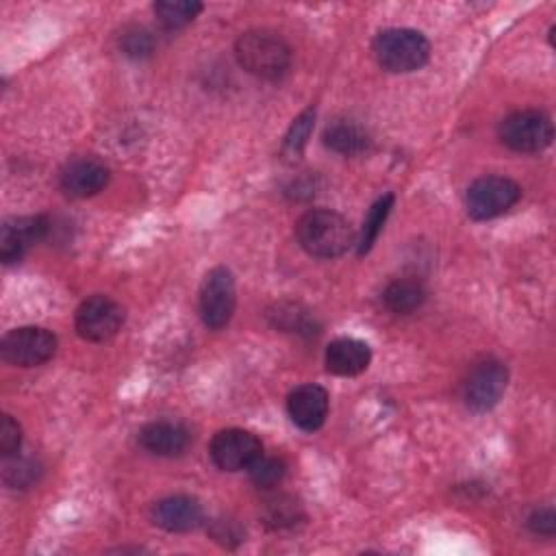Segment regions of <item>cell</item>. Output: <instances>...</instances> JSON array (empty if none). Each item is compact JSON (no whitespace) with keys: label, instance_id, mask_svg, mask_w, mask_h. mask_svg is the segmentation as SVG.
<instances>
[{"label":"cell","instance_id":"5b68a950","mask_svg":"<svg viewBox=\"0 0 556 556\" xmlns=\"http://www.w3.org/2000/svg\"><path fill=\"white\" fill-rule=\"evenodd\" d=\"M521 198V189L506 176H484L469 185L465 195L467 213L473 219H493L506 213Z\"/></svg>","mask_w":556,"mask_h":556},{"label":"cell","instance_id":"ba28073f","mask_svg":"<svg viewBox=\"0 0 556 556\" xmlns=\"http://www.w3.org/2000/svg\"><path fill=\"white\" fill-rule=\"evenodd\" d=\"M506 382H508V369L504 363L495 358L480 361L469 369L463 382V400L467 408L476 413L491 410L500 402L506 389Z\"/></svg>","mask_w":556,"mask_h":556},{"label":"cell","instance_id":"5bb4252c","mask_svg":"<svg viewBox=\"0 0 556 556\" xmlns=\"http://www.w3.org/2000/svg\"><path fill=\"white\" fill-rule=\"evenodd\" d=\"M152 519L159 528L167 532H189L195 530L202 519V504L191 495H169L154 504Z\"/></svg>","mask_w":556,"mask_h":556},{"label":"cell","instance_id":"8992f818","mask_svg":"<svg viewBox=\"0 0 556 556\" xmlns=\"http://www.w3.org/2000/svg\"><path fill=\"white\" fill-rule=\"evenodd\" d=\"M2 358L17 367H37L56 352V337L39 326H22L2 337Z\"/></svg>","mask_w":556,"mask_h":556},{"label":"cell","instance_id":"9c48e42d","mask_svg":"<svg viewBox=\"0 0 556 556\" xmlns=\"http://www.w3.org/2000/svg\"><path fill=\"white\" fill-rule=\"evenodd\" d=\"M74 321L85 341H109L124 324V308L109 295H91L80 302Z\"/></svg>","mask_w":556,"mask_h":556},{"label":"cell","instance_id":"7402d4cb","mask_svg":"<svg viewBox=\"0 0 556 556\" xmlns=\"http://www.w3.org/2000/svg\"><path fill=\"white\" fill-rule=\"evenodd\" d=\"M313 122H315V113H313L311 109L304 111V113H300V115L293 119V124H291V128H289L285 141H282V156H285V159L295 161V159L302 154V150H304V146H306V141H308V135H311V130H313Z\"/></svg>","mask_w":556,"mask_h":556},{"label":"cell","instance_id":"f1b7e54d","mask_svg":"<svg viewBox=\"0 0 556 556\" xmlns=\"http://www.w3.org/2000/svg\"><path fill=\"white\" fill-rule=\"evenodd\" d=\"M213 536H215L217 541H222V543H230V539L237 541V543L241 541V532H239L237 523H235V521H226V519L215 521V526H213Z\"/></svg>","mask_w":556,"mask_h":556},{"label":"cell","instance_id":"cb8c5ba5","mask_svg":"<svg viewBox=\"0 0 556 556\" xmlns=\"http://www.w3.org/2000/svg\"><path fill=\"white\" fill-rule=\"evenodd\" d=\"M271 321L276 328L287 330V332H315V324H311V317L306 313L300 311L298 304L291 302H282L276 304V313H269Z\"/></svg>","mask_w":556,"mask_h":556},{"label":"cell","instance_id":"30bf717a","mask_svg":"<svg viewBox=\"0 0 556 556\" xmlns=\"http://www.w3.org/2000/svg\"><path fill=\"white\" fill-rule=\"evenodd\" d=\"M213 463L224 471L250 469V465L263 454V445L256 434L241 428L219 430L208 445Z\"/></svg>","mask_w":556,"mask_h":556},{"label":"cell","instance_id":"4316f807","mask_svg":"<svg viewBox=\"0 0 556 556\" xmlns=\"http://www.w3.org/2000/svg\"><path fill=\"white\" fill-rule=\"evenodd\" d=\"M22 443V430L20 424L11 417V415H2V424H0V452L2 456H15Z\"/></svg>","mask_w":556,"mask_h":556},{"label":"cell","instance_id":"7a4b0ae2","mask_svg":"<svg viewBox=\"0 0 556 556\" xmlns=\"http://www.w3.org/2000/svg\"><path fill=\"white\" fill-rule=\"evenodd\" d=\"M239 65L265 80H276L287 74L291 65V50L287 41L269 30H248L235 43Z\"/></svg>","mask_w":556,"mask_h":556},{"label":"cell","instance_id":"3957f363","mask_svg":"<svg viewBox=\"0 0 556 556\" xmlns=\"http://www.w3.org/2000/svg\"><path fill=\"white\" fill-rule=\"evenodd\" d=\"M374 54L387 72L419 70L430 56L428 39L413 28H384L374 39Z\"/></svg>","mask_w":556,"mask_h":556},{"label":"cell","instance_id":"603a6c76","mask_svg":"<svg viewBox=\"0 0 556 556\" xmlns=\"http://www.w3.org/2000/svg\"><path fill=\"white\" fill-rule=\"evenodd\" d=\"M37 476H39V467L30 458H17V454L4 458L2 480L7 486L26 489L37 480Z\"/></svg>","mask_w":556,"mask_h":556},{"label":"cell","instance_id":"d4e9b609","mask_svg":"<svg viewBox=\"0 0 556 556\" xmlns=\"http://www.w3.org/2000/svg\"><path fill=\"white\" fill-rule=\"evenodd\" d=\"M119 50L130 59H146L154 50V39L143 26H126L119 35Z\"/></svg>","mask_w":556,"mask_h":556},{"label":"cell","instance_id":"e0dca14e","mask_svg":"<svg viewBox=\"0 0 556 556\" xmlns=\"http://www.w3.org/2000/svg\"><path fill=\"white\" fill-rule=\"evenodd\" d=\"M324 143L337 154L358 156L369 150L371 139L358 124L350 119H334L324 130Z\"/></svg>","mask_w":556,"mask_h":556},{"label":"cell","instance_id":"ffe728a7","mask_svg":"<svg viewBox=\"0 0 556 556\" xmlns=\"http://www.w3.org/2000/svg\"><path fill=\"white\" fill-rule=\"evenodd\" d=\"M200 11H202V4L195 0H159L154 4V13L159 22L169 30L187 26L189 22L195 20Z\"/></svg>","mask_w":556,"mask_h":556},{"label":"cell","instance_id":"ac0fdd59","mask_svg":"<svg viewBox=\"0 0 556 556\" xmlns=\"http://www.w3.org/2000/svg\"><path fill=\"white\" fill-rule=\"evenodd\" d=\"M382 300L384 306L395 313V315H408L413 311H417L424 300H426V289L421 287V282L410 280V278H397L393 282L387 285V289L382 291Z\"/></svg>","mask_w":556,"mask_h":556},{"label":"cell","instance_id":"52a82bcc","mask_svg":"<svg viewBox=\"0 0 556 556\" xmlns=\"http://www.w3.org/2000/svg\"><path fill=\"white\" fill-rule=\"evenodd\" d=\"M237 304L235 278L228 267H213L200 287V317L206 328H224Z\"/></svg>","mask_w":556,"mask_h":556},{"label":"cell","instance_id":"484cf974","mask_svg":"<svg viewBox=\"0 0 556 556\" xmlns=\"http://www.w3.org/2000/svg\"><path fill=\"white\" fill-rule=\"evenodd\" d=\"M285 463L276 456H258L252 465H250V478L256 486H263V489H271L276 484H280V480L285 478Z\"/></svg>","mask_w":556,"mask_h":556},{"label":"cell","instance_id":"44dd1931","mask_svg":"<svg viewBox=\"0 0 556 556\" xmlns=\"http://www.w3.org/2000/svg\"><path fill=\"white\" fill-rule=\"evenodd\" d=\"M302 517L300 504L291 495H274L263 504V519L269 528H291Z\"/></svg>","mask_w":556,"mask_h":556},{"label":"cell","instance_id":"6da1fadb","mask_svg":"<svg viewBox=\"0 0 556 556\" xmlns=\"http://www.w3.org/2000/svg\"><path fill=\"white\" fill-rule=\"evenodd\" d=\"M295 237L300 245L317 258L341 256L354 243L350 222L328 208H315L304 213L295 224Z\"/></svg>","mask_w":556,"mask_h":556},{"label":"cell","instance_id":"277c9868","mask_svg":"<svg viewBox=\"0 0 556 556\" xmlns=\"http://www.w3.org/2000/svg\"><path fill=\"white\" fill-rule=\"evenodd\" d=\"M500 139L515 152H541L552 143L554 126L545 113L523 109L502 119Z\"/></svg>","mask_w":556,"mask_h":556},{"label":"cell","instance_id":"8fae6325","mask_svg":"<svg viewBox=\"0 0 556 556\" xmlns=\"http://www.w3.org/2000/svg\"><path fill=\"white\" fill-rule=\"evenodd\" d=\"M109 182V167L91 156H78L63 165L59 174L61 189L72 198H89Z\"/></svg>","mask_w":556,"mask_h":556},{"label":"cell","instance_id":"2e32d148","mask_svg":"<svg viewBox=\"0 0 556 556\" xmlns=\"http://www.w3.org/2000/svg\"><path fill=\"white\" fill-rule=\"evenodd\" d=\"M139 443L143 450L156 456H178L189 445V432L178 421H152L141 428Z\"/></svg>","mask_w":556,"mask_h":556},{"label":"cell","instance_id":"d6986e66","mask_svg":"<svg viewBox=\"0 0 556 556\" xmlns=\"http://www.w3.org/2000/svg\"><path fill=\"white\" fill-rule=\"evenodd\" d=\"M391 206H393V193H387L382 198H378L369 213L365 215L363 219V228H361V235H358V241H356V250L358 254H367L371 250V245L376 243L389 213H391Z\"/></svg>","mask_w":556,"mask_h":556},{"label":"cell","instance_id":"83f0119b","mask_svg":"<svg viewBox=\"0 0 556 556\" xmlns=\"http://www.w3.org/2000/svg\"><path fill=\"white\" fill-rule=\"evenodd\" d=\"M528 528L534 534H543V536H552L556 532V513L552 506H543L530 513L528 517Z\"/></svg>","mask_w":556,"mask_h":556},{"label":"cell","instance_id":"4fadbf2b","mask_svg":"<svg viewBox=\"0 0 556 556\" xmlns=\"http://www.w3.org/2000/svg\"><path fill=\"white\" fill-rule=\"evenodd\" d=\"M287 410L291 421L306 432L321 428L328 417V393L319 384H300L287 397Z\"/></svg>","mask_w":556,"mask_h":556},{"label":"cell","instance_id":"9a60e30c","mask_svg":"<svg viewBox=\"0 0 556 556\" xmlns=\"http://www.w3.org/2000/svg\"><path fill=\"white\" fill-rule=\"evenodd\" d=\"M369 361V345L354 337H339L326 348V369L334 376H358L367 369Z\"/></svg>","mask_w":556,"mask_h":556},{"label":"cell","instance_id":"7c38bea8","mask_svg":"<svg viewBox=\"0 0 556 556\" xmlns=\"http://www.w3.org/2000/svg\"><path fill=\"white\" fill-rule=\"evenodd\" d=\"M50 224L43 215H26L4 222L0 230V258L2 263H15L24 256V252L41 241L48 232Z\"/></svg>","mask_w":556,"mask_h":556}]
</instances>
